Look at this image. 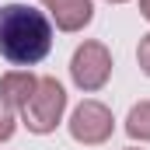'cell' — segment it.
I'll use <instances>...</instances> for the list:
<instances>
[{
	"instance_id": "5b68a950",
	"label": "cell",
	"mask_w": 150,
	"mask_h": 150,
	"mask_svg": "<svg viewBox=\"0 0 150 150\" xmlns=\"http://www.w3.org/2000/svg\"><path fill=\"white\" fill-rule=\"evenodd\" d=\"M42 4L52 11L56 28H63V32H80L94 14L91 0H42Z\"/></svg>"
},
{
	"instance_id": "277c9868",
	"label": "cell",
	"mask_w": 150,
	"mask_h": 150,
	"mask_svg": "<svg viewBox=\"0 0 150 150\" xmlns=\"http://www.w3.org/2000/svg\"><path fill=\"white\" fill-rule=\"evenodd\" d=\"M112 129H115L112 112H108L101 101H84V105H77L74 115H70V136H74L77 143H87V147L105 143V140L112 136Z\"/></svg>"
},
{
	"instance_id": "52a82bcc",
	"label": "cell",
	"mask_w": 150,
	"mask_h": 150,
	"mask_svg": "<svg viewBox=\"0 0 150 150\" xmlns=\"http://www.w3.org/2000/svg\"><path fill=\"white\" fill-rule=\"evenodd\" d=\"M126 133H129L133 140H150V101L133 105V112L126 119Z\"/></svg>"
},
{
	"instance_id": "8992f818",
	"label": "cell",
	"mask_w": 150,
	"mask_h": 150,
	"mask_svg": "<svg viewBox=\"0 0 150 150\" xmlns=\"http://www.w3.org/2000/svg\"><path fill=\"white\" fill-rule=\"evenodd\" d=\"M38 77H32L28 70H11V74L0 77V101L7 105V108H25L28 105V98H32V91H35Z\"/></svg>"
},
{
	"instance_id": "7a4b0ae2",
	"label": "cell",
	"mask_w": 150,
	"mask_h": 150,
	"mask_svg": "<svg viewBox=\"0 0 150 150\" xmlns=\"http://www.w3.org/2000/svg\"><path fill=\"white\" fill-rule=\"evenodd\" d=\"M63 108H67V91L59 87V80L56 77H38L28 105L21 108V119L32 133H52L56 122L63 119Z\"/></svg>"
},
{
	"instance_id": "3957f363",
	"label": "cell",
	"mask_w": 150,
	"mask_h": 150,
	"mask_svg": "<svg viewBox=\"0 0 150 150\" xmlns=\"http://www.w3.org/2000/svg\"><path fill=\"white\" fill-rule=\"evenodd\" d=\"M108 74H112V52L101 42H84L74 52V59H70V77H74L77 87H84V91L105 87Z\"/></svg>"
},
{
	"instance_id": "ba28073f",
	"label": "cell",
	"mask_w": 150,
	"mask_h": 150,
	"mask_svg": "<svg viewBox=\"0 0 150 150\" xmlns=\"http://www.w3.org/2000/svg\"><path fill=\"white\" fill-rule=\"evenodd\" d=\"M11 133H14V115H11V108L0 101V140H11Z\"/></svg>"
},
{
	"instance_id": "9c48e42d",
	"label": "cell",
	"mask_w": 150,
	"mask_h": 150,
	"mask_svg": "<svg viewBox=\"0 0 150 150\" xmlns=\"http://www.w3.org/2000/svg\"><path fill=\"white\" fill-rule=\"evenodd\" d=\"M136 59H140L143 74H150V35H143V38H140V49H136Z\"/></svg>"
},
{
	"instance_id": "8fae6325",
	"label": "cell",
	"mask_w": 150,
	"mask_h": 150,
	"mask_svg": "<svg viewBox=\"0 0 150 150\" xmlns=\"http://www.w3.org/2000/svg\"><path fill=\"white\" fill-rule=\"evenodd\" d=\"M108 4H122V0H108Z\"/></svg>"
},
{
	"instance_id": "6da1fadb",
	"label": "cell",
	"mask_w": 150,
	"mask_h": 150,
	"mask_svg": "<svg viewBox=\"0 0 150 150\" xmlns=\"http://www.w3.org/2000/svg\"><path fill=\"white\" fill-rule=\"evenodd\" d=\"M49 49H52V25L42 11L28 4L0 7V56L4 59L18 67H32L49 56Z\"/></svg>"
},
{
	"instance_id": "30bf717a",
	"label": "cell",
	"mask_w": 150,
	"mask_h": 150,
	"mask_svg": "<svg viewBox=\"0 0 150 150\" xmlns=\"http://www.w3.org/2000/svg\"><path fill=\"white\" fill-rule=\"evenodd\" d=\"M140 11H143V18L150 21V0H140Z\"/></svg>"
}]
</instances>
